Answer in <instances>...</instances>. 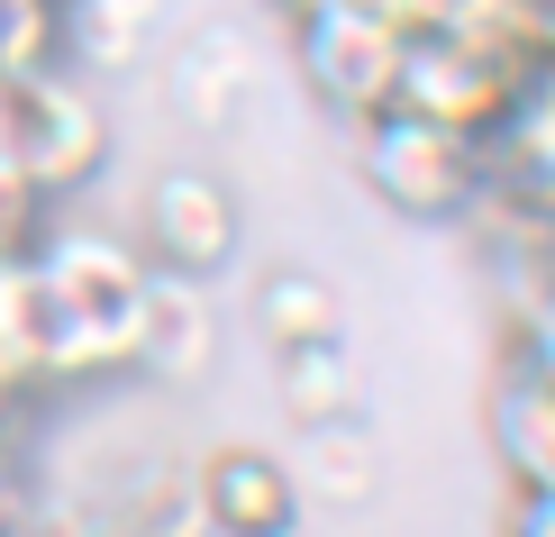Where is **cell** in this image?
Listing matches in <instances>:
<instances>
[{
	"label": "cell",
	"instance_id": "6da1fadb",
	"mask_svg": "<svg viewBox=\"0 0 555 537\" xmlns=\"http://www.w3.org/2000/svg\"><path fill=\"white\" fill-rule=\"evenodd\" d=\"M28 310H37V373H101V365H137L155 283L119 238L74 228L28 255Z\"/></svg>",
	"mask_w": 555,
	"mask_h": 537
},
{
	"label": "cell",
	"instance_id": "7a4b0ae2",
	"mask_svg": "<svg viewBox=\"0 0 555 537\" xmlns=\"http://www.w3.org/2000/svg\"><path fill=\"white\" fill-rule=\"evenodd\" d=\"M391 110L437 119L455 137H492L519 110V64L501 37L474 28H410L401 37V74H391Z\"/></svg>",
	"mask_w": 555,
	"mask_h": 537
},
{
	"label": "cell",
	"instance_id": "3957f363",
	"mask_svg": "<svg viewBox=\"0 0 555 537\" xmlns=\"http://www.w3.org/2000/svg\"><path fill=\"white\" fill-rule=\"evenodd\" d=\"M364 174L391 209L410 219H455L482 192V137H455L437 119H410V110H383L364 119Z\"/></svg>",
	"mask_w": 555,
	"mask_h": 537
},
{
	"label": "cell",
	"instance_id": "277c9868",
	"mask_svg": "<svg viewBox=\"0 0 555 537\" xmlns=\"http://www.w3.org/2000/svg\"><path fill=\"white\" fill-rule=\"evenodd\" d=\"M300 74L337 119H383L391 74H401V28L346 10V0H319V10H300Z\"/></svg>",
	"mask_w": 555,
	"mask_h": 537
},
{
	"label": "cell",
	"instance_id": "5b68a950",
	"mask_svg": "<svg viewBox=\"0 0 555 537\" xmlns=\"http://www.w3.org/2000/svg\"><path fill=\"white\" fill-rule=\"evenodd\" d=\"M146 238L165 246V265L210 273V265H228V246H237V201L219 192V174L173 165L155 182V201H146Z\"/></svg>",
	"mask_w": 555,
	"mask_h": 537
},
{
	"label": "cell",
	"instance_id": "8992f818",
	"mask_svg": "<svg viewBox=\"0 0 555 537\" xmlns=\"http://www.w3.org/2000/svg\"><path fill=\"white\" fill-rule=\"evenodd\" d=\"M201 520L228 537H283L292 528V474L256 447H219L201 474Z\"/></svg>",
	"mask_w": 555,
	"mask_h": 537
},
{
	"label": "cell",
	"instance_id": "52a82bcc",
	"mask_svg": "<svg viewBox=\"0 0 555 537\" xmlns=\"http://www.w3.org/2000/svg\"><path fill=\"white\" fill-rule=\"evenodd\" d=\"M492 447L519 474V493H555V392L528 365H511V383L492 392Z\"/></svg>",
	"mask_w": 555,
	"mask_h": 537
},
{
	"label": "cell",
	"instance_id": "ba28073f",
	"mask_svg": "<svg viewBox=\"0 0 555 537\" xmlns=\"http://www.w3.org/2000/svg\"><path fill=\"white\" fill-rule=\"evenodd\" d=\"M492 137H501V174H511L538 209H555V101H528L519 91V110Z\"/></svg>",
	"mask_w": 555,
	"mask_h": 537
},
{
	"label": "cell",
	"instance_id": "9c48e42d",
	"mask_svg": "<svg viewBox=\"0 0 555 537\" xmlns=\"http://www.w3.org/2000/svg\"><path fill=\"white\" fill-rule=\"evenodd\" d=\"M264 301H273V337L283 346H300V356H310V346H337V310H328V292H319L310 273H283Z\"/></svg>",
	"mask_w": 555,
	"mask_h": 537
},
{
	"label": "cell",
	"instance_id": "30bf717a",
	"mask_svg": "<svg viewBox=\"0 0 555 537\" xmlns=\"http://www.w3.org/2000/svg\"><path fill=\"white\" fill-rule=\"evenodd\" d=\"M37 373V310H28V255H0V383Z\"/></svg>",
	"mask_w": 555,
	"mask_h": 537
},
{
	"label": "cell",
	"instance_id": "8fae6325",
	"mask_svg": "<svg viewBox=\"0 0 555 537\" xmlns=\"http://www.w3.org/2000/svg\"><path fill=\"white\" fill-rule=\"evenodd\" d=\"M519 365L555 392V301H538V310H528V329H519Z\"/></svg>",
	"mask_w": 555,
	"mask_h": 537
},
{
	"label": "cell",
	"instance_id": "7c38bea8",
	"mask_svg": "<svg viewBox=\"0 0 555 537\" xmlns=\"http://www.w3.org/2000/svg\"><path fill=\"white\" fill-rule=\"evenodd\" d=\"M511 537H555V493H519V520Z\"/></svg>",
	"mask_w": 555,
	"mask_h": 537
},
{
	"label": "cell",
	"instance_id": "4fadbf2b",
	"mask_svg": "<svg viewBox=\"0 0 555 537\" xmlns=\"http://www.w3.org/2000/svg\"><path fill=\"white\" fill-rule=\"evenodd\" d=\"M18 528V474H10V456H0V537Z\"/></svg>",
	"mask_w": 555,
	"mask_h": 537
},
{
	"label": "cell",
	"instance_id": "5bb4252c",
	"mask_svg": "<svg viewBox=\"0 0 555 537\" xmlns=\"http://www.w3.org/2000/svg\"><path fill=\"white\" fill-rule=\"evenodd\" d=\"M283 10H319V0H283Z\"/></svg>",
	"mask_w": 555,
	"mask_h": 537
}]
</instances>
